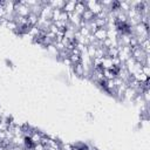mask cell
Returning <instances> with one entry per match:
<instances>
[{"mask_svg": "<svg viewBox=\"0 0 150 150\" xmlns=\"http://www.w3.org/2000/svg\"><path fill=\"white\" fill-rule=\"evenodd\" d=\"M34 150H46V148H45V145H43V144H41V143H38V144H35V146H34Z\"/></svg>", "mask_w": 150, "mask_h": 150, "instance_id": "cell-19", "label": "cell"}, {"mask_svg": "<svg viewBox=\"0 0 150 150\" xmlns=\"http://www.w3.org/2000/svg\"><path fill=\"white\" fill-rule=\"evenodd\" d=\"M52 12H53V8L49 6V4H48V1H47L46 5L42 7L39 18L42 19V20H52Z\"/></svg>", "mask_w": 150, "mask_h": 150, "instance_id": "cell-3", "label": "cell"}, {"mask_svg": "<svg viewBox=\"0 0 150 150\" xmlns=\"http://www.w3.org/2000/svg\"><path fill=\"white\" fill-rule=\"evenodd\" d=\"M38 20H39V15H35L33 13H30L28 16H27V22L30 27H34L38 25Z\"/></svg>", "mask_w": 150, "mask_h": 150, "instance_id": "cell-10", "label": "cell"}, {"mask_svg": "<svg viewBox=\"0 0 150 150\" xmlns=\"http://www.w3.org/2000/svg\"><path fill=\"white\" fill-rule=\"evenodd\" d=\"M5 27H6V28H8L9 30H12V32L14 33V32L16 30V28H18V25L15 23V21H14V20H7V22H6Z\"/></svg>", "mask_w": 150, "mask_h": 150, "instance_id": "cell-12", "label": "cell"}, {"mask_svg": "<svg viewBox=\"0 0 150 150\" xmlns=\"http://www.w3.org/2000/svg\"><path fill=\"white\" fill-rule=\"evenodd\" d=\"M75 4H76V0H70V1H66L64 2V6H63V8H62V11L63 12H66V13H73L74 12V9H75Z\"/></svg>", "mask_w": 150, "mask_h": 150, "instance_id": "cell-7", "label": "cell"}, {"mask_svg": "<svg viewBox=\"0 0 150 150\" xmlns=\"http://www.w3.org/2000/svg\"><path fill=\"white\" fill-rule=\"evenodd\" d=\"M62 62H63L64 64H67L68 67H71V62H70L69 57H66V59H63V60H62Z\"/></svg>", "mask_w": 150, "mask_h": 150, "instance_id": "cell-20", "label": "cell"}, {"mask_svg": "<svg viewBox=\"0 0 150 150\" xmlns=\"http://www.w3.org/2000/svg\"><path fill=\"white\" fill-rule=\"evenodd\" d=\"M141 71H142L144 75H146L148 77H150V66H148V64H143Z\"/></svg>", "mask_w": 150, "mask_h": 150, "instance_id": "cell-17", "label": "cell"}, {"mask_svg": "<svg viewBox=\"0 0 150 150\" xmlns=\"http://www.w3.org/2000/svg\"><path fill=\"white\" fill-rule=\"evenodd\" d=\"M60 149H62V150H74V145L70 144V143H63L62 142Z\"/></svg>", "mask_w": 150, "mask_h": 150, "instance_id": "cell-18", "label": "cell"}, {"mask_svg": "<svg viewBox=\"0 0 150 150\" xmlns=\"http://www.w3.org/2000/svg\"><path fill=\"white\" fill-rule=\"evenodd\" d=\"M70 68H71L73 73H74L76 76H79V77H83V74H84V69H83V66H82V63H77V64H74V66H71Z\"/></svg>", "mask_w": 150, "mask_h": 150, "instance_id": "cell-8", "label": "cell"}, {"mask_svg": "<svg viewBox=\"0 0 150 150\" xmlns=\"http://www.w3.org/2000/svg\"><path fill=\"white\" fill-rule=\"evenodd\" d=\"M14 14L19 16L27 18L30 14V7L26 6L22 1H15V7H14Z\"/></svg>", "mask_w": 150, "mask_h": 150, "instance_id": "cell-1", "label": "cell"}, {"mask_svg": "<svg viewBox=\"0 0 150 150\" xmlns=\"http://www.w3.org/2000/svg\"><path fill=\"white\" fill-rule=\"evenodd\" d=\"M139 47L145 52V53H148V54H150V40L149 39H146V40H144L141 45H139Z\"/></svg>", "mask_w": 150, "mask_h": 150, "instance_id": "cell-13", "label": "cell"}, {"mask_svg": "<svg viewBox=\"0 0 150 150\" xmlns=\"http://www.w3.org/2000/svg\"><path fill=\"white\" fill-rule=\"evenodd\" d=\"M94 36H95V39L97 40V41H103V40H105L107 38H108V32H107V28H97V30L93 34Z\"/></svg>", "mask_w": 150, "mask_h": 150, "instance_id": "cell-5", "label": "cell"}, {"mask_svg": "<svg viewBox=\"0 0 150 150\" xmlns=\"http://www.w3.org/2000/svg\"><path fill=\"white\" fill-rule=\"evenodd\" d=\"M69 60L71 62V66L81 63V55H74V54H69Z\"/></svg>", "mask_w": 150, "mask_h": 150, "instance_id": "cell-15", "label": "cell"}, {"mask_svg": "<svg viewBox=\"0 0 150 150\" xmlns=\"http://www.w3.org/2000/svg\"><path fill=\"white\" fill-rule=\"evenodd\" d=\"M46 49H47V52L49 53V54H52V55H54V56H59V52H57V49L55 48V46L52 43V45H48V46H46L45 47Z\"/></svg>", "mask_w": 150, "mask_h": 150, "instance_id": "cell-14", "label": "cell"}, {"mask_svg": "<svg viewBox=\"0 0 150 150\" xmlns=\"http://www.w3.org/2000/svg\"><path fill=\"white\" fill-rule=\"evenodd\" d=\"M86 2V7L88 11H90L95 16L103 9L100 1H96V0H90V1H84Z\"/></svg>", "mask_w": 150, "mask_h": 150, "instance_id": "cell-2", "label": "cell"}, {"mask_svg": "<svg viewBox=\"0 0 150 150\" xmlns=\"http://www.w3.org/2000/svg\"><path fill=\"white\" fill-rule=\"evenodd\" d=\"M6 150H11V149H6Z\"/></svg>", "mask_w": 150, "mask_h": 150, "instance_id": "cell-21", "label": "cell"}, {"mask_svg": "<svg viewBox=\"0 0 150 150\" xmlns=\"http://www.w3.org/2000/svg\"><path fill=\"white\" fill-rule=\"evenodd\" d=\"M137 91L136 89L134 88H130V87H127L124 93H123V100H127V101H130V102H134L135 97L137 96Z\"/></svg>", "mask_w": 150, "mask_h": 150, "instance_id": "cell-4", "label": "cell"}, {"mask_svg": "<svg viewBox=\"0 0 150 150\" xmlns=\"http://www.w3.org/2000/svg\"><path fill=\"white\" fill-rule=\"evenodd\" d=\"M86 9H87V7H86V2H84V1H82V0H76L74 12H75V13H77L79 15H82V14H83V12H84Z\"/></svg>", "mask_w": 150, "mask_h": 150, "instance_id": "cell-6", "label": "cell"}, {"mask_svg": "<svg viewBox=\"0 0 150 150\" xmlns=\"http://www.w3.org/2000/svg\"><path fill=\"white\" fill-rule=\"evenodd\" d=\"M64 2L63 0H56V1H48L49 6L53 8V9H62L63 6H64Z\"/></svg>", "mask_w": 150, "mask_h": 150, "instance_id": "cell-9", "label": "cell"}, {"mask_svg": "<svg viewBox=\"0 0 150 150\" xmlns=\"http://www.w3.org/2000/svg\"><path fill=\"white\" fill-rule=\"evenodd\" d=\"M57 150H62V149H57Z\"/></svg>", "mask_w": 150, "mask_h": 150, "instance_id": "cell-22", "label": "cell"}, {"mask_svg": "<svg viewBox=\"0 0 150 150\" xmlns=\"http://www.w3.org/2000/svg\"><path fill=\"white\" fill-rule=\"evenodd\" d=\"M61 12H62V9H53V12H52V21H53V22L60 20Z\"/></svg>", "mask_w": 150, "mask_h": 150, "instance_id": "cell-16", "label": "cell"}, {"mask_svg": "<svg viewBox=\"0 0 150 150\" xmlns=\"http://www.w3.org/2000/svg\"><path fill=\"white\" fill-rule=\"evenodd\" d=\"M86 52H87V54H88L89 59H90V60H93V59L95 57L96 47H95V46H93V45H89V46H87V49H86Z\"/></svg>", "mask_w": 150, "mask_h": 150, "instance_id": "cell-11", "label": "cell"}]
</instances>
